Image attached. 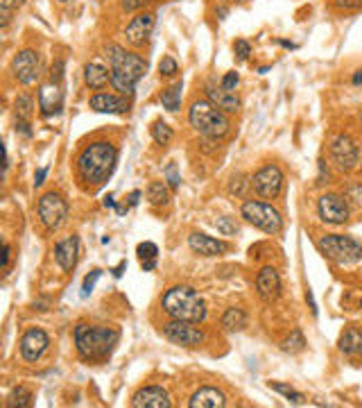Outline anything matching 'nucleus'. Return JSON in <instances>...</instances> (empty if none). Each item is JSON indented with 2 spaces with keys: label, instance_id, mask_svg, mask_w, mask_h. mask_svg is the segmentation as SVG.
Wrapping results in <instances>:
<instances>
[{
  "label": "nucleus",
  "instance_id": "nucleus-1",
  "mask_svg": "<svg viewBox=\"0 0 362 408\" xmlns=\"http://www.w3.org/2000/svg\"><path fill=\"white\" fill-rule=\"evenodd\" d=\"M118 152L111 143L107 141H98V143L87 145L78 157V177L82 186L87 190H98L105 181L111 177L116 168Z\"/></svg>",
  "mask_w": 362,
  "mask_h": 408
},
{
  "label": "nucleus",
  "instance_id": "nucleus-2",
  "mask_svg": "<svg viewBox=\"0 0 362 408\" xmlns=\"http://www.w3.org/2000/svg\"><path fill=\"white\" fill-rule=\"evenodd\" d=\"M120 338V331L116 327H102V324H78L75 329V345L82 359L87 361H102L114 352V347Z\"/></svg>",
  "mask_w": 362,
  "mask_h": 408
},
{
  "label": "nucleus",
  "instance_id": "nucleus-3",
  "mask_svg": "<svg viewBox=\"0 0 362 408\" xmlns=\"http://www.w3.org/2000/svg\"><path fill=\"white\" fill-rule=\"evenodd\" d=\"M163 311L172 320L183 322H201L206 318V304L199 293L190 286H172L161 299Z\"/></svg>",
  "mask_w": 362,
  "mask_h": 408
},
{
  "label": "nucleus",
  "instance_id": "nucleus-4",
  "mask_svg": "<svg viewBox=\"0 0 362 408\" xmlns=\"http://www.w3.org/2000/svg\"><path fill=\"white\" fill-rule=\"evenodd\" d=\"M188 121L197 134L206 139H224L231 132V123L222 109L210 103V100H195L190 105Z\"/></svg>",
  "mask_w": 362,
  "mask_h": 408
},
{
  "label": "nucleus",
  "instance_id": "nucleus-5",
  "mask_svg": "<svg viewBox=\"0 0 362 408\" xmlns=\"http://www.w3.org/2000/svg\"><path fill=\"white\" fill-rule=\"evenodd\" d=\"M317 247L326 259L338 265H351L362 259V245L353 236L328 234L317 240Z\"/></svg>",
  "mask_w": 362,
  "mask_h": 408
},
{
  "label": "nucleus",
  "instance_id": "nucleus-6",
  "mask_svg": "<svg viewBox=\"0 0 362 408\" xmlns=\"http://www.w3.org/2000/svg\"><path fill=\"white\" fill-rule=\"evenodd\" d=\"M242 218L249 224H254L256 229L265 231V234H279L283 229L281 213L276 211L272 204L256 202V199H247V202L242 204Z\"/></svg>",
  "mask_w": 362,
  "mask_h": 408
},
{
  "label": "nucleus",
  "instance_id": "nucleus-7",
  "mask_svg": "<svg viewBox=\"0 0 362 408\" xmlns=\"http://www.w3.org/2000/svg\"><path fill=\"white\" fill-rule=\"evenodd\" d=\"M107 57H109V64H111L114 73L127 75L134 82H138L143 75L147 73V62L143 60V57L129 53V50H125L123 46H109Z\"/></svg>",
  "mask_w": 362,
  "mask_h": 408
},
{
  "label": "nucleus",
  "instance_id": "nucleus-8",
  "mask_svg": "<svg viewBox=\"0 0 362 408\" xmlns=\"http://www.w3.org/2000/svg\"><path fill=\"white\" fill-rule=\"evenodd\" d=\"M39 218L48 231H57L66 222V218H69V204H66V199L59 193H55V190L46 193L39 199Z\"/></svg>",
  "mask_w": 362,
  "mask_h": 408
},
{
  "label": "nucleus",
  "instance_id": "nucleus-9",
  "mask_svg": "<svg viewBox=\"0 0 362 408\" xmlns=\"http://www.w3.org/2000/svg\"><path fill=\"white\" fill-rule=\"evenodd\" d=\"M161 331L172 345H179V347H199L204 343V331L197 329L195 322L174 320V322L163 324Z\"/></svg>",
  "mask_w": 362,
  "mask_h": 408
},
{
  "label": "nucleus",
  "instance_id": "nucleus-10",
  "mask_svg": "<svg viewBox=\"0 0 362 408\" xmlns=\"http://www.w3.org/2000/svg\"><path fill=\"white\" fill-rule=\"evenodd\" d=\"M251 186H254L256 195H260L263 199H274L279 197L281 188H283V172L279 166L267 163L263 166L254 177H251Z\"/></svg>",
  "mask_w": 362,
  "mask_h": 408
},
{
  "label": "nucleus",
  "instance_id": "nucleus-11",
  "mask_svg": "<svg viewBox=\"0 0 362 408\" xmlns=\"http://www.w3.org/2000/svg\"><path fill=\"white\" fill-rule=\"evenodd\" d=\"M10 69H12V75L21 82V85H25V87L35 85L41 75V55L37 53V50H21V53L12 60Z\"/></svg>",
  "mask_w": 362,
  "mask_h": 408
},
{
  "label": "nucleus",
  "instance_id": "nucleus-12",
  "mask_svg": "<svg viewBox=\"0 0 362 408\" xmlns=\"http://www.w3.org/2000/svg\"><path fill=\"white\" fill-rule=\"evenodd\" d=\"M331 159L340 170L344 172L353 170L360 161V150L356 145V141L347 134H338L331 141Z\"/></svg>",
  "mask_w": 362,
  "mask_h": 408
},
{
  "label": "nucleus",
  "instance_id": "nucleus-13",
  "mask_svg": "<svg viewBox=\"0 0 362 408\" xmlns=\"http://www.w3.org/2000/svg\"><path fill=\"white\" fill-rule=\"evenodd\" d=\"M317 209H319V215H322V220L328 222V224H342V222H347V218H349L347 199L335 195V193H328V195L319 197Z\"/></svg>",
  "mask_w": 362,
  "mask_h": 408
},
{
  "label": "nucleus",
  "instance_id": "nucleus-14",
  "mask_svg": "<svg viewBox=\"0 0 362 408\" xmlns=\"http://www.w3.org/2000/svg\"><path fill=\"white\" fill-rule=\"evenodd\" d=\"M64 107V91H62V82H46V85H41L39 89V109L41 116H55L62 112Z\"/></svg>",
  "mask_w": 362,
  "mask_h": 408
},
{
  "label": "nucleus",
  "instance_id": "nucleus-15",
  "mask_svg": "<svg viewBox=\"0 0 362 408\" xmlns=\"http://www.w3.org/2000/svg\"><path fill=\"white\" fill-rule=\"evenodd\" d=\"M152 30H154V14L145 12V14H138L136 19H132V23L125 28V37H127L132 46L141 48L147 44Z\"/></svg>",
  "mask_w": 362,
  "mask_h": 408
},
{
  "label": "nucleus",
  "instance_id": "nucleus-16",
  "mask_svg": "<svg viewBox=\"0 0 362 408\" xmlns=\"http://www.w3.org/2000/svg\"><path fill=\"white\" fill-rule=\"evenodd\" d=\"M48 349V336L44 329H30L28 334L21 338V356L28 363L39 361Z\"/></svg>",
  "mask_w": 362,
  "mask_h": 408
},
{
  "label": "nucleus",
  "instance_id": "nucleus-17",
  "mask_svg": "<svg viewBox=\"0 0 362 408\" xmlns=\"http://www.w3.org/2000/svg\"><path fill=\"white\" fill-rule=\"evenodd\" d=\"M132 406L134 408H170L172 402L161 386H147V388H141L138 393L132 397Z\"/></svg>",
  "mask_w": 362,
  "mask_h": 408
},
{
  "label": "nucleus",
  "instance_id": "nucleus-18",
  "mask_svg": "<svg viewBox=\"0 0 362 408\" xmlns=\"http://www.w3.org/2000/svg\"><path fill=\"white\" fill-rule=\"evenodd\" d=\"M256 290L265 302H272V299L281 295V277L272 265H265V268L256 274Z\"/></svg>",
  "mask_w": 362,
  "mask_h": 408
},
{
  "label": "nucleus",
  "instance_id": "nucleus-19",
  "mask_svg": "<svg viewBox=\"0 0 362 408\" xmlns=\"http://www.w3.org/2000/svg\"><path fill=\"white\" fill-rule=\"evenodd\" d=\"M91 109L98 114H127L129 112V100L125 96L114 94H96L91 98Z\"/></svg>",
  "mask_w": 362,
  "mask_h": 408
},
{
  "label": "nucleus",
  "instance_id": "nucleus-20",
  "mask_svg": "<svg viewBox=\"0 0 362 408\" xmlns=\"http://www.w3.org/2000/svg\"><path fill=\"white\" fill-rule=\"evenodd\" d=\"M78 254H80V238L78 236H69L64 238L62 243H57L55 247V259L59 263V268L64 272H71L78 263Z\"/></svg>",
  "mask_w": 362,
  "mask_h": 408
},
{
  "label": "nucleus",
  "instance_id": "nucleus-21",
  "mask_svg": "<svg viewBox=\"0 0 362 408\" xmlns=\"http://www.w3.org/2000/svg\"><path fill=\"white\" fill-rule=\"evenodd\" d=\"M206 96H208L210 103H213L217 109H222V112L235 114V112L240 109V98H238V94H235V91L224 89L222 85L220 87L206 85Z\"/></svg>",
  "mask_w": 362,
  "mask_h": 408
},
{
  "label": "nucleus",
  "instance_id": "nucleus-22",
  "mask_svg": "<svg viewBox=\"0 0 362 408\" xmlns=\"http://www.w3.org/2000/svg\"><path fill=\"white\" fill-rule=\"evenodd\" d=\"M188 245H190L192 252L199 254V256H217V254L226 252V243L201 234V231H192V234L188 236Z\"/></svg>",
  "mask_w": 362,
  "mask_h": 408
},
{
  "label": "nucleus",
  "instance_id": "nucleus-23",
  "mask_svg": "<svg viewBox=\"0 0 362 408\" xmlns=\"http://www.w3.org/2000/svg\"><path fill=\"white\" fill-rule=\"evenodd\" d=\"M226 404V397L222 390L204 386L199 388L197 393H192V397L188 399L190 408H222Z\"/></svg>",
  "mask_w": 362,
  "mask_h": 408
},
{
  "label": "nucleus",
  "instance_id": "nucleus-24",
  "mask_svg": "<svg viewBox=\"0 0 362 408\" xmlns=\"http://www.w3.org/2000/svg\"><path fill=\"white\" fill-rule=\"evenodd\" d=\"M84 80H87V85L91 89H105L109 82H111V73H109L102 64H96V62H91L84 66Z\"/></svg>",
  "mask_w": 362,
  "mask_h": 408
},
{
  "label": "nucleus",
  "instance_id": "nucleus-25",
  "mask_svg": "<svg viewBox=\"0 0 362 408\" xmlns=\"http://www.w3.org/2000/svg\"><path fill=\"white\" fill-rule=\"evenodd\" d=\"M340 349L347 356H362V331L347 329L340 338Z\"/></svg>",
  "mask_w": 362,
  "mask_h": 408
},
{
  "label": "nucleus",
  "instance_id": "nucleus-26",
  "mask_svg": "<svg viewBox=\"0 0 362 408\" xmlns=\"http://www.w3.org/2000/svg\"><path fill=\"white\" fill-rule=\"evenodd\" d=\"M222 327L226 331H242L247 327V313L238 309V306H231V309H226L222 315Z\"/></svg>",
  "mask_w": 362,
  "mask_h": 408
},
{
  "label": "nucleus",
  "instance_id": "nucleus-27",
  "mask_svg": "<svg viewBox=\"0 0 362 408\" xmlns=\"http://www.w3.org/2000/svg\"><path fill=\"white\" fill-rule=\"evenodd\" d=\"M181 91H183V85L181 82H174L172 87H168L163 94H161V105H163V109L168 112H179V107H181Z\"/></svg>",
  "mask_w": 362,
  "mask_h": 408
},
{
  "label": "nucleus",
  "instance_id": "nucleus-28",
  "mask_svg": "<svg viewBox=\"0 0 362 408\" xmlns=\"http://www.w3.org/2000/svg\"><path fill=\"white\" fill-rule=\"evenodd\" d=\"M136 254L141 259V265L143 270H154L156 268V256H159V247L154 243H150V240H145V243H141L136 247Z\"/></svg>",
  "mask_w": 362,
  "mask_h": 408
},
{
  "label": "nucleus",
  "instance_id": "nucleus-29",
  "mask_svg": "<svg viewBox=\"0 0 362 408\" xmlns=\"http://www.w3.org/2000/svg\"><path fill=\"white\" fill-rule=\"evenodd\" d=\"M147 199H150V204H154V206L168 204V199H170V190H168L165 181H152V184L147 186Z\"/></svg>",
  "mask_w": 362,
  "mask_h": 408
},
{
  "label": "nucleus",
  "instance_id": "nucleus-30",
  "mask_svg": "<svg viewBox=\"0 0 362 408\" xmlns=\"http://www.w3.org/2000/svg\"><path fill=\"white\" fill-rule=\"evenodd\" d=\"M111 87H114L120 96L132 98V96H134V91H136V82L129 80L127 75H123V73H114V71H111Z\"/></svg>",
  "mask_w": 362,
  "mask_h": 408
},
{
  "label": "nucleus",
  "instance_id": "nucleus-31",
  "mask_svg": "<svg viewBox=\"0 0 362 408\" xmlns=\"http://www.w3.org/2000/svg\"><path fill=\"white\" fill-rule=\"evenodd\" d=\"M150 132H152V139L156 141L159 145H168L172 141V136H174L172 127L168 123H163V121H154L152 127H150Z\"/></svg>",
  "mask_w": 362,
  "mask_h": 408
},
{
  "label": "nucleus",
  "instance_id": "nucleus-32",
  "mask_svg": "<svg viewBox=\"0 0 362 408\" xmlns=\"http://www.w3.org/2000/svg\"><path fill=\"white\" fill-rule=\"evenodd\" d=\"M5 406H10V408H14V406H19V408H28V406H32V393L28 388H23V386H19V388H14L12 390V395L7 397V404Z\"/></svg>",
  "mask_w": 362,
  "mask_h": 408
},
{
  "label": "nucleus",
  "instance_id": "nucleus-33",
  "mask_svg": "<svg viewBox=\"0 0 362 408\" xmlns=\"http://www.w3.org/2000/svg\"><path fill=\"white\" fill-rule=\"evenodd\" d=\"M14 109H16V116H19L21 121H30L32 109H35V103H32V98L28 94H21L19 98H16Z\"/></svg>",
  "mask_w": 362,
  "mask_h": 408
},
{
  "label": "nucleus",
  "instance_id": "nucleus-34",
  "mask_svg": "<svg viewBox=\"0 0 362 408\" xmlns=\"http://www.w3.org/2000/svg\"><path fill=\"white\" fill-rule=\"evenodd\" d=\"M249 188H254V186H251L247 175H235V177L231 179V184H229V193L235 195V197H247Z\"/></svg>",
  "mask_w": 362,
  "mask_h": 408
},
{
  "label": "nucleus",
  "instance_id": "nucleus-35",
  "mask_svg": "<svg viewBox=\"0 0 362 408\" xmlns=\"http://www.w3.org/2000/svg\"><path fill=\"white\" fill-rule=\"evenodd\" d=\"M304 345H306V340H304V336H301V331L299 329H294L292 334L283 340V352H290V354H297V352H301L304 349Z\"/></svg>",
  "mask_w": 362,
  "mask_h": 408
},
{
  "label": "nucleus",
  "instance_id": "nucleus-36",
  "mask_svg": "<svg viewBox=\"0 0 362 408\" xmlns=\"http://www.w3.org/2000/svg\"><path fill=\"white\" fill-rule=\"evenodd\" d=\"M215 227H217V231L220 234H224V236H235L238 234V222H235L233 218H226V215H222V218H217L215 220Z\"/></svg>",
  "mask_w": 362,
  "mask_h": 408
},
{
  "label": "nucleus",
  "instance_id": "nucleus-37",
  "mask_svg": "<svg viewBox=\"0 0 362 408\" xmlns=\"http://www.w3.org/2000/svg\"><path fill=\"white\" fill-rule=\"evenodd\" d=\"M272 390H276L279 395H283L285 399H290L292 404H301L304 402V395L297 393L292 386H285V384H272Z\"/></svg>",
  "mask_w": 362,
  "mask_h": 408
},
{
  "label": "nucleus",
  "instance_id": "nucleus-38",
  "mask_svg": "<svg viewBox=\"0 0 362 408\" xmlns=\"http://www.w3.org/2000/svg\"><path fill=\"white\" fill-rule=\"evenodd\" d=\"M159 71H161L163 78H174L179 73V64H177L172 57H163L161 64H159Z\"/></svg>",
  "mask_w": 362,
  "mask_h": 408
},
{
  "label": "nucleus",
  "instance_id": "nucleus-39",
  "mask_svg": "<svg viewBox=\"0 0 362 408\" xmlns=\"http://www.w3.org/2000/svg\"><path fill=\"white\" fill-rule=\"evenodd\" d=\"M165 179H168V184H170L172 190H177V188L181 186V177H179V168H177V163H168Z\"/></svg>",
  "mask_w": 362,
  "mask_h": 408
},
{
  "label": "nucleus",
  "instance_id": "nucleus-40",
  "mask_svg": "<svg viewBox=\"0 0 362 408\" xmlns=\"http://www.w3.org/2000/svg\"><path fill=\"white\" fill-rule=\"evenodd\" d=\"M100 274H102V270H93L91 274H87V279H84V284H82V297H89L91 293H93L96 281L100 279Z\"/></svg>",
  "mask_w": 362,
  "mask_h": 408
},
{
  "label": "nucleus",
  "instance_id": "nucleus-41",
  "mask_svg": "<svg viewBox=\"0 0 362 408\" xmlns=\"http://www.w3.org/2000/svg\"><path fill=\"white\" fill-rule=\"evenodd\" d=\"M150 3H154V0H120V7H123V12H136Z\"/></svg>",
  "mask_w": 362,
  "mask_h": 408
},
{
  "label": "nucleus",
  "instance_id": "nucleus-42",
  "mask_svg": "<svg viewBox=\"0 0 362 408\" xmlns=\"http://www.w3.org/2000/svg\"><path fill=\"white\" fill-rule=\"evenodd\" d=\"M233 50H235V55H238V60H242V62H245L247 57L251 55V46L247 44L245 39H238V41H235V44H233Z\"/></svg>",
  "mask_w": 362,
  "mask_h": 408
},
{
  "label": "nucleus",
  "instance_id": "nucleus-43",
  "mask_svg": "<svg viewBox=\"0 0 362 408\" xmlns=\"http://www.w3.org/2000/svg\"><path fill=\"white\" fill-rule=\"evenodd\" d=\"M238 82H240V78H238V73H226L224 78H222V87L224 89H229V91H235V87H238Z\"/></svg>",
  "mask_w": 362,
  "mask_h": 408
},
{
  "label": "nucleus",
  "instance_id": "nucleus-44",
  "mask_svg": "<svg viewBox=\"0 0 362 408\" xmlns=\"http://www.w3.org/2000/svg\"><path fill=\"white\" fill-rule=\"evenodd\" d=\"M50 80L53 82H64V62L59 60L55 66H53V73H50Z\"/></svg>",
  "mask_w": 362,
  "mask_h": 408
},
{
  "label": "nucleus",
  "instance_id": "nucleus-45",
  "mask_svg": "<svg viewBox=\"0 0 362 408\" xmlns=\"http://www.w3.org/2000/svg\"><path fill=\"white\" fill-rule=\"evenodd\" d=\"M335 5L340 10H358V7H362V0H335Z\"/></svg>",
  "mask_w": 362,
  "mask_h": 408
},
{
  "label": "nucleus",
  "instance_id": "nucleus-46",
  "mask_svg": "<svg viewBox=\"0 0 362 408\" xmlns=\"http://www.w3.org/2000/svg\"><path fill=\"white\" fill-rule=\"evenodd\" d=\"M23 3L25 0H0V7H3V12H14V10H19Z\"/></svg>",
  "mask_w": 362,
  "mask_h": 408
},
{
  "label": "nucleus",
  "instance_id": "nucleus-47",
  "mask_svg": "<svg viewBox=\"0 0 362 408\" xmlns=\"http://www.w3.org/2000/svg\"><path fill=\"white\" fill-rule=\"evenodd\" d=\"M16 132H21L23 136H32V130H30V123L28 121H16Z\"/></svg>",
  "mask_w": 362,
  "mask_h": 408
},
{
  "label": "nucleus",
  "instance_id": "nucleus-48",
  "mask_svg": "<svg viewBox=\"0 0 362 408\" xmlns=\"http://www.w3.org/2000/svg\"><path fill=\"white\" fill-rule=\"evenodd\" d=\"M10 259H12V245L5 243V245H3V268H5V270L10 268Z\"/></svg>",
  "mask_w": 362,
  "mask_h": 408
},
{
  "label": "nucleus",
  "instance_id": "nucleus-49",
  "mask_svg": "<svg viewBox=\"0 0 362 408\" xmlns=\"http://www.w3.org/2000/svg\"><path fill=\"white\" fill-rule=\"evenodd\" d=\"M46 168H39L37 170V175H35V186H41V184H44V179H46Z\"/></svg>",
  "mask_w": 362,
  "mask_h": 408
},
{
  "label": "nucleus",
  "instance_id": "nucleus-50",
  "mask_svg": "<svg viewBox=\"0 0 362 408\" xmlns=\"http://www.w3.org/2000/svg\"><path fill=\"white\" fill-rule=\"evenodd\" d=\"M141 199V190H134V193L129 195V206H136Z\"/></svg>",
  "mask_w": 362,
  "mask_h": 408
},
{
  "label": "nucleus",
  "instance_id": "nucleus-51",
  "mask_svg": "<svg viewBox=\"0 0 362 408\" xmlns=\"http://www.w3.org/2000/svg\"><path fill=\"white\" fill-rule=\"evenodd\" d=\"M125 268H127V261H120V265H118V268L114 270L116 277H123V270H125Z\"/></svg>",
  "mask_w": 362,
  "mask_h": 408
},
{
  "label": "nucleus",
  "instance_id": "nucleus-52",
  "mask_svg": "<svg viewBox=\"0 0 362 408\" xmlns=\"http://www.w3.org/2000/svg\"><path fill=\"white\" fill-rule=\"evenodd\" d=\"M353 85H356V87H362V71H358L356 75H353Z\"/></svg>",
  "mask_w": 362,
  "mask_h": 408
},
{
  "label": "nucleus",
  "instance_id": "nucleus-53",
  "mask_svg": "<svg viewBox=\"0 0 362 408\" xmlns=\"http://www.w3.org/2000/svg\"><path fill=\"white\" fill-rule=\"evenodd\" d=\"M105 206H107V209H114V206H116V199H114L111 195H109V197L105 199Z\"/></svg>",
  "mask_w": 362,
  "mask_h": 408
},
{
  "label": "nucleus",
  "instance_id": "nucleus-54",
  "mask_svg": "<svg viewBox=\"0 0 362 408\" xmlns=\"http://www.w3.org/2000/svg\"><path fill=\"white\" fill-rule=\"evenodd\" d=\"M360 121H362V114H360Z\"/></svg>",
  "mask_w": 362,
  "mask_h": 408
},
{
  "label": "nucleus",
  "instance_id": "nucleus-55",
  "mask_svg": "<svg viewBox=\"0 0 362 408\" xmlns=\"http://www.w3.org/2000/svg\"><path fill=\"white\" fill-rule=\"evenodd\" d=\"M360 170H362V163H360Z\"/></svg>",
  "mask_w": 362,
  "mask_h": 408
},
{
  "label": "nucleus",
  "instance_id": "nucleus-56",
  "mask_svg": "<svg viewBox=\"0 0 362 408\" xmlns=\"http://www.w3.org/2000/svg\"><path fill=\"white\" fill-rule=\"evenodd\" d=\"M62 3H66V0H62Z\"/></svg>",
  "mask_w": 362,
  "mask_h": 408
}]
</instances>
